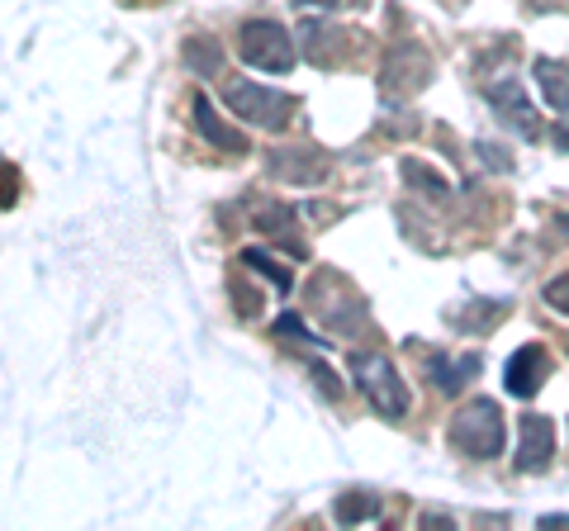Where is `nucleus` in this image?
I'll list each match as a JSON object with an SVG mask.
<instances>
[{
  "mask_svg": "<svg viewBox=\"0 0 569 531\" xmlns=\"http://www.w3.org/2000/svg\"><path fill=\"white\" fill-rule=\"evenodd\" d=\"M257 228L261 233H276V238H284L295 228V209H284V204H266L261 214H257Z\"/></svg>",
  "mask_w": 569,
  "mask_h": 531,
  "instance_id": "obj_21",
  "label": "nucleus"
},
{
  "mask_svg": "<svg viewBox=\"0 0 569 531\" xmlns=\"http://www.w3.org/2000/svg\"><path fill=\"white\" fill-rule=\"evenodd\" d=\"M508 318V304L503 299H475L470 309H460V313H451V323L460 328V332H475V338H485V332H493L498 323Z\"/></svg>",
  "mask_w": 569,
  "mask_h": 531,
  "instance_id": "obj_15",
  "label": "nucleus"
},
{
  "mask_svg": "<svg viewBox=\"0 0 569 531\" xmlns=\"http://www.w3.org/2000/svg\"><path fill=\"white\" fill-rule=\"evenodd\" d=\"M556 460V422L541 418V413H522L518 418V465L522 474H537Z\"/></svg>",
  "mask_w": 569,
  "mask_h": 531,
  "instance_id": "obj_6",
  "label": "nucleus"
},
{
  "mask_svg": "<svg viewBox=\"0 0 569 531\" xmlns=\"http://www.w3.org/2000/svg\"><path fill=\"white\" fill-rule=\"evenodd\" d=\"M242 266H247V271H257V275H266V280H271V285L280 290V294H290L295 290V275L290 271H284V266L271 257V252H257V247H252V252H242L238 257Z\"/></svg>",
  "mask_w": 569,
  "mask_h": 531,
  "instance_id": "obj_19",
  "label": "nucleus"
},
{
  "mask_svg": "<svg viewBox=\"0 0 569 531\" xmlns=\"http://www.w3.org/2000/svg\"><path fill=\"white\" fill-rule=\"evenodd\" d=\"M399 176H403V181L408 186H413L418 194H427V200H451V181H447V176H441V171H432V167H427V162H418V157H403V162H399Z\"/></svg>",
  "mask_w": 569,
  "mask_h": 531,
  "instance_id": "obj_16",
  "label": "nucleus"
},
{
  "mask_svg": "<svg viewBox=\"0 0 569 531\" xmlns=\"http://www.w3.org/2000/svg\"><path fill=\"white\" fill-rule=\"evenodd\" d=\"M541 299L556 313H569V271L565 275H556V280H546V290H541Z\"/></svg>",
  "mask_w": 569,
  "mask_h": 531,
  "instance_id": "obj_22",
  "label": "nucleus"
},
{
  "mask_svg": "<svg viewBox=\"0 0 569 531\" xmlns=\"http://www.w3.org/2000/svg\"><path fill=\"white\" fill-rule=\"evenodd\" d=\"M546 375H550V357H546V347H518L508 357V365H503V389L512 399H531L537 389L546 384Z\"/></svg>",
  "mask_w": 569,
  "mask_h": 531,
  "instance_id": "obj_9",
  "label": "nucleus"
},
{
  "mask_svg": "<svg viewBox=\"0 0 569 531\" xmlns=\"http://www.w3.org/2000/svg\"><path fill=\"white\" fill-rule=\"evenodd\" d=\"M556 143H560V148L569 152V119H565V123H560V129H556Z\"/></svg>",
  "mask_w": 569,
  "mask_h": 531,
  "instance_id": "obj_27",
  "label": "nucleus"
},
{
  "mask_svg": "<svg viewBox=\"0 0 569 531\" xmlns=\"http://www.w3.org/2000/svg\"><path fill=\"white\" fill-rule=\"evenodd\" d=\"M309 309L328 332H337V338H351V332L366 323V299L337 271H323V275L309 280Z\"/></svg>",
  "mask_w": 569,
  "mask_h": 531,
  "instance_id": "obj_2",
  "label": "nucleus"
},
{
  "mask_svg": "<svg viewBox=\"0 0 569 531\" xmlns=\"http://www.w3.org/2000/svg\"><path fill=\"white\" fill-rule=\"evenodd\" d=\"M313 384H318V389H323V394H328V399H342V384H337V380H332V370H328V365H313Z\"/></svg>",
  "mask_w": 569,
  "mask_h": 531,
  "instance_id": "obj_24",
  "label": "nucleus"
},
{
  "mask_svg": "<svg viewBox=\"0 0 569 531\" xmlns=\"http://www.w3.org/2000/svg\"><path fill=\"white\" fill-rule=\"evenodd\" d=\"M531 10H550V6H565V0H527Z\"/></svg>",
  "mask_w": 569,
  "mask_h": 531,
  "instance_id": "obj_28",
  "label": "nucleus"
},
{
  "mask_svg": "<svg viewBox=\"0 0 569 531\" xmlns=\"http://www.w3.org/2000/svg\"><path fill=\"white\" fill-rule=\"evenodd\" d=\"M485 100L498 110V119L508 123V129H518L522 138H537L541 133V119H537V110L527 104V96H522V86L512 81V77H498V81H489L485 86Z\"/></svg>",
  "mask_w": 569,
  "mask_h": 531,
  "instance_id": "obj_7",
  "label": "nucleus"
},
{
  "mask_svg": "<svg viewBox=\"0 0 569 531\" xmlns=\"http://www.w3.org/2000/svg\"><path fill=\"white\" fill-rule=\"evenodd\" d=\"M190 110H194V129H200L213 148H223V152H247V138H242L238 129H228L223 114L209 104V96H194Z\"/></svg>",
  "mask_w": 569,
  "mask_h": 531,
  "instance_id": "obj_12",
  "label": "nucleus"
},
{
  "mask_svg": "<svg viewBox=\"0 0 569 531\" xmlns=\"http://www.w3.org/2000/svg\"><path fill=\"white\" fill-rule=\"evenodd\" d=\"M475 157H479L485 167H493V171H512V157L498 152V143H475Z\"/></svg>",
  "mask_w": 569,
  "mask_h": 531,
  "instance_id": "obj_23",
  "label": "nucleus"
},
{
  "mask_svg": "<svg viewBox=\"0 0 569 531\" xmlns=\"http://www.w3.org/2000/svg\"><path fill=\"white\" fill-rule=\"evenodd\" d=\"M541 527H569V518H541Z\"/></svg>",
  "mask_w": 569,
  "mask_h": 531,
  "instance_id": "obj_29",
  "label": "nucleus"
},
{
  "mask_svg": "<svg viewBox=\"0 0 569 531\" xmlns=\"http://www.w3.org/2000/svg\"><path fill=\"white\" fill-rule=\"evenodd\" d=\"M332 518L342 522V527L376 522L380 518V499H376V493H366V489H351V493H342V499L332 503Z\"/></svg>",
  "mask_w": 569,
  "mask_h": 531,
  "instance_id": "obj_18",
  "label": "nucleus"
},
{
  "mask_svg": "<svg viewBox=\"0 0 569 531\" xmlns=\"http://www.w3.org/2000/svg\"><path fill=\"white\" fill-rule=\"evenodd\" d=\"M14 194H20V190H14V171H0V209H10Z\"/></svg>",
  "mask_w": 569,
  "mask_h": 531,
  "instance_id": "obj_25",
  "label": "nucleus"
},
{
  "mask_svg": "<svg viewBox=\"0 0 569 531\" xmlns=\"http://www.w3.org/2000/svg\"><path fill=\"white\" fill-rule=\"evenodd\" d=\"M470 375H479V357L475 351H466V357H437L427 361V380H432V389H441V394H460V389L470 384Z\"/></svg>",
  "mask_w": 569,
  "mask_h": 531,
  "instance_id": "obj_11",
  "label": "nucleus"
},
{
  "mask_svg": "<svg viewBox=\"0 0 569 531\" xmlns=\"http://www.w3.org/2000/svg\"><path fill=\"white\" fill-rule=\"evenodd\" d=\"M556 228H560V233L569 238V214H560V219H556Z\"/></svg>",
  "mask_w": 569,
  "mask_h": 531,
  "instance_id": "obj_30",
  "label": "nucleus"
},
{
  "mask_svg": "<svg viewBox=\"0 0 569 531\" xmlns=\"http://www.w3.org/2000/svg\"><path fill=\"white\" fill-rule=\"evenodd\" d=\"M351 375H356V389H361L366 403L380 418H408V384H403L399 365L389 361L385 351H356Z\"/></svg>",
  "mask_w": 569,
  "mask_h": 531,
  "instance_id": "obj_1",
  "label": "nucleus"
},
{
  "mask_svg": "<svg viewBox=\"0 0 569 531\" xmlns=\"http://www.w3.org/2000/svg\"><path fill=\"white\" fill-rule=\"evenodd\" d=\"M451 447L460 451V455H475V460H493L498 451H503V437H508V428H503V413H498V403L493 399H475V403H466L456 418H451Z\"/></svg>",
  "mask_w": 569,
  "mask_h": 531,
  "instance_id": "obj_4",
  "label": "nucleus"
},
{
  "mask_svg": "<svg viewBox=\"0 0 569 531\" xmlns=\"http://www.w3.org/2000/svg\"><path fill=\"white\" fill-rule=\"evenodd\" d=\"M181 58H186V72H194V77H219L223 72V48H219V39H209V33H190Z\"/></svg>",
  "mask_w": 569,
  "mask_h": 531,
  "instance_id": "obj_14",
  "label": "nucleus"
},
{
  "mask_svg": "<svg viewBox=\"0 0 569 531\" xmlns=\"http://www.w3.org/2000/svg\"><path fill=\"white\" fill-rule=\"evenodd\" d=\"M432 81V58H427L422 48H413V43H403L399 52H389V62H385V96H413V91H422V86Z\"/></svg>",
  "mask_w": 569,
  "mask_h": 531,
  "instance_id": "obj_8",
  "label": "nucleus"
},
{
  "mask_svg": "<svg viewBox=\"0 0 569 531\" xmlns=\"http://www.w3.org/2000/svg\"><path fill=\"white\" fill-rule=\"evenodd\" d=\"M299 39H305V58H309V62L328 67V62H337V52L347 48V29L323 24V20H305V29H299Z\"/></svg>",
  "mask_w": 569,
  "mask_h": 531,
  "instance_id": "obj_13",
  "label": "nucleus"
},
{
  "mask_svg": "<svg viewBox=\"0 0 569 531\" xmlns=\"http://www.w3.org/2000/svg\"><path fill=\"white\" fill-rule=\"evenodd\" d=\"M271 338H276L280 347H295V351H313V347H318V338L305 328V318H299V313H280L276 328H271Z\"/></svg>",
  "mask_w": 569,
  "mask_h": 531,
  "instance_id": "obj_20",
  "label": "nucleus"
},
{
  "mask_svg": "<svg viewBox=\"0 0 569 531\" xmlns=\"http://www.w3.org/2000/svg\"><path fill=\"white\" fill-rule=\"evenodd\" d=\"M223 104L242 123L266 129V133H280L284 123H290V110H295L290 96H280V91H271V86H261V81H247V77H228L223 81Z\"/></svg>",
  "mask_w": 569,
  "mask_h": 531,
  "instance_id": "obj_3",
  "label": "nucleus"
},
{
  "mask_svg": "<svg viewBox=\"0 0 569 531\" xmlns=\"http://www.w3.org/2000/svg\"><path fill=\"white\" fill-rule=\"evenodd\" d=\"M295 6H305V10H313V6H323V10H337L342 0H295Z\"/></svg>",
  "mask_w": 569,
  "mask_h": 531,
  "instance_id": "obj_26",
  "label": "nucleus"
},
{
  "mask_svg": "<svg viewBox=\"0 0 569 531\" xmlns=\"http://www.w3.org/2000/svg\"><path fill=\"white\" fill-rule=\"evenodd\" d=\"M238 52L257 72H290L295 67V33L276 20H247L238 33Z\"/></svg>",
  "mask_w": 569,
  "mask_h": 531,
  "instance_id": "obj_5",
  "label": "nucleus"
},
{
  "mask_svg": "<svg viewBox=\"0 0 569 531\" xmlns=\"http://www.w3.org/2000/svg\"><path fill=\"white\" fill-rule=\"evenodd\" d=\"M271 171L284 176L290 186H318L328 171V157L318 148H280V152H271Z\"/></svg>",
  "mask_w": 569,
  "mask_h": 531,
  "instance_id": "obj_10",
  "label": "nucleus"
},
{
  "mask_svg": "<svg viewBox=\"0 0 569 531\" xmlns=\"http://www.w3.org/2000/svg\"><path fill=\"white\" fill-rule=\"evenodd\" d=\"M537 81H541V96L550 110H569V62H556V58H537Z\"/></svg>",
  "mask_w": 569,
  "mask_h": 531,
  "instance_id": "obj_17",
  "label": "nucleus"
}]
</instances>
